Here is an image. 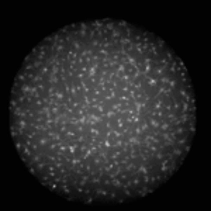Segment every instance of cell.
<instances>
[{
    "label": "cell",
    "mask_w": 211,
    "mask_h": 211,
    "mask_svg": "<svg viewBox=\"0 0 211 211\" xmlns=\"http://www.w3.org/2000/svg\"><path fill=\"white\" fill-rule=\"evenodd\" d=\"M16 82H18V83H28V80H27V73H24L23 70H20V72L17 73V76H16Z\"/></svg>",
    "instance_id": "6da1fadb"
},
{
    "label": "cell",
    "mask_w": 211,
    "mask_h": 211,
    "mask_svg": "<svg viewBox=\"0 0 211 211\" xmlns=\"http://www.w3.org/2000/svg\"><path fill=\"white\" fill-rule=\"evenodd\" d=\"M120 196V191L113 187H110V191H109V196H107V200H111V201H116L117 197Z\"/></svg>",
    "instance_id": "7a4b0ae2"
},
{
    "label": "cell",
    "mask_w": 211,
    "mask_h": 211,
    "mask_svg": "<svg viewBox=\"0 0 211 211\" xmlns=\"http://www.w3.org/2000/svg\"><path fill=\"white\" fill-rule=\"evenodd\" d=\"M111 187L116 190H121V187H123V182H121L120 177H114L111 179Z\"/></svg>",
    "instance_id": "3957f363"
},
{
    "label": "cell",
    "mask_w": 211,
    "mask_h": 211,
    "mask_svg": "<svg viewBox=\"0 0 211 211\" xmlns=\"http://www.w3.org/2000/svg\"><path fill=\"white\" fill-rule=\"evenodd\" d=\"M153 41H155V44H156V47H158V49H159V51H163L165 48H166L165 41L162 40V38H159V37H155V38H153Z\"/></svg>",
    "instance_id": "277c9868"
},
{
    "label": "cell",
    "mask_w": 211,
    "mask_h": 211,
    "mask_svg": "<svg viewBox=\"0 0 211 211\" xmlns=\"http://www.w3.org/2000/svg\"><path fill=\"white\" fill-rule=\"evenodd\" d=\"M18 106H20V104H18L17 98H16V97H11L10 98V111H11V110H14V109H17Z\"/></svg>",
    "instance_id": "5b68a950"
},
{
    "label": "cell",
    "mask_w": 211,
    "mask_h": 211,
    "mask_svg": "<svg viewBox=\"0 0 211 211\" xmlns=\"http://www.w3.org/2000/svg\"><path fill=\"white\" fill-rule=\"evenodd\" d=\"M33 65H34V68H35V70H38V69L41 68V66L44 65V62H42V61H38V59L34 58V59H33Z\"/></svg>",
    "instance_id": "8992f818"
}]
</instances>
